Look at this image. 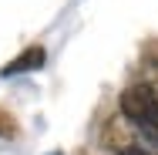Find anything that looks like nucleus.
Returning <instances> with one entry per match:
<instances>
[{"instance_id":"1","label":"nucleus","mask_w":158,"mask_h":155,"mask_svg":"<svg viewBox=\"0 0 158 155\" xmlns=\"http://www.w3.org/2000/svg\"><path fill=\"white\" fill-rule=\"evenodd\" d=\"M121 115L135 125V131L158 149V94L152 84H131L121 91Z\"/></svg>"},{"instance_id":"2","label":"nucleus","mask_w":158,"mask_h":155,"mask_svg":"<svg viewBox=\"0 0 158 155\" xmlns=\"http://www.w3.org/2000/svg\"><path fill=\"white\" fill-rule=\"evenodd\" d=\"M44 64V47H27L24 54H17L10 64H3V78H14L20 71H37Z\"/></svg>"},{"instance_id":"3","label":"nucleus","mask_w":158,"mask_h":155,"mask_svg":"<svg viewBox=\"0 0 158 155\" xmlns=\"http://www.w3.org/2000/svg\"><path fill=\"white\" fill-rule=\"evenodd\" d=\"M14 135H17V118L7 108H0V138H14Z\"/></svg>"},{"instance_id":"4","label":"nucleus","mask_w":158,"mask_h":155,"mask_svg":"<svg viewBox=\"0 0 158 155\" xmlns=\"http://www.w3.org/2000/svg\"><path fill=\"white\" fill-rule=\"evenodd\" d=\"M128 155H155V152H148V149H135V152H128Z\"/></svg>"}]
</instances>
